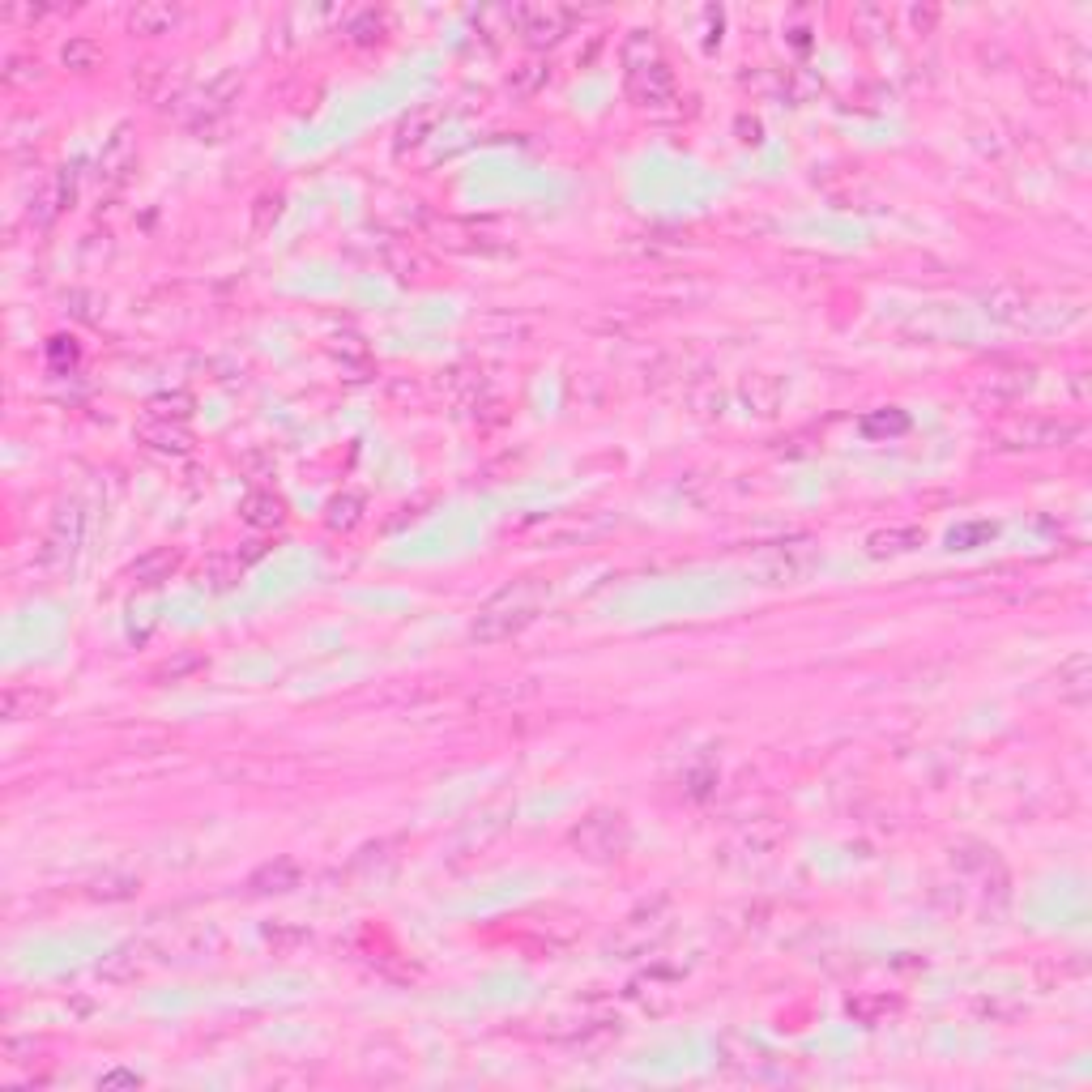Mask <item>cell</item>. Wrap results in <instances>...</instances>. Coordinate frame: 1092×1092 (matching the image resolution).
<instances>
[{"label":"cell","instance_id":"obj_8","mask_svg":"<svg viewBox=\"0 0 1092 1092\" xmlns=\"http://www.w3.org/2000/svg\"><path fill=\"white\" fill-rule=\"evenodd\" d=\"M294 883H299V866L290 862V858H278V862H265L256 875L248 879L252 892H290Z\"/></svg>","mask_w":1092,"mask_h":1092},{"label":"cell","instance_id":"obj_3","mask_svg":"<svg viewBox=\"0 0 1092 1092\" xmlns=\"http://www.w3.org/2000/svg\"><path fill=\"white\" fill-rule=\"evenodd\" d=\"M572 845L581 854L598 858V862H606V858H619L628 850V824H623L619 811H594L572 832Z\"/></svg>","mask_w":1092,"mask_h":1092},{"label":"cell","instance_id":"obj_22","mask_svg":"<svg viewBox=\"0 0 1092 1092\" xmlns=\"http://www.w3.org/2000/svg\"><path fill=\"white\" fill-rule=\"evenodd\" d=\"M103 1084H137V1075H125V1071H116V1075H107Z\"/></svg>","mask_w":1092,"mask_h":1092},{"label":"cell","instance_id":"obj_18","mask_svg":"<svg viewBox=\"0 0 1092 1092\" xmlns=\"http://www.w3.org/2000/svg\"><path fill=\"white\" fill-rule=\"evenodd\" d=\"M278 214H282V196H261V201H256V235L269 231V218H278Z\"/></svg>","mask_w":1092,"mask_h":1092},{"label":"cell","instance_id":"obj_15","mask_svg":"<svg viewBox=\"0 0 1092 1092\" xmlns=\"http://www.w3.org/2000/svg\"><path fill=\"white\" fill-rule=\"evenodd\" d=\"M65 65L78 69V73H90V69L98 65V47H94L90 39H69V47H65Z\"/></svg>","mask_w":1092,"mask_h":1092},{"label":"cell","instance_id":"obj_12","mask_svg":"<svg viewBox=\"0 0 1092 1092\" xmlns=\"http://www.w3.org/2000/svg\"><path fill=\"white\" fill-rule=\"evenodd\" d=\"M141 440L158 452H188V436L180 432V427H171L167 419H150L141 427Z\"/></svg>","mask_w":1092,"mask_h":1092},{"label":"cell","instance_id":"obj_1","mask_svg":"<svg viewBox=\"0 0 1092 1092\" xmlns=\"http://www.w3.org/2000/svg\"><path fill=\"white\" fill-rule=\"evenodd\" d=\"M543 602H546V585L534 581V576H525V581L499 589V594L491 598L483 610H478L470 636H474L478 645L508 641V636H517V632L530 628V623L538 619V610H543Z\"/></svg>","mask_w":1092,"mask_h":1092},{"label":"cell","instance_id":"obj_13","mask_svg":"<svg viewBox=\"0 0 1092 1092\" xmlns=\"http://www.w3.org/2000/svg\"><path fill=\"white\" fill-rule=\"evenodd\" d=\"M922 543L917 530H883V534H870V555H901V550H913Z\"/></svg>","mask_w":1092,"mask_h":1092},{"label":"cell","instance_id":"obj_17","mask_svg":"<svg viewBox=\"0 0 1092 1092\" xmlns=\"http://www.w3.org/2000/svg\"><path fill=\"white\" fill-rule=\"evenodd\" d=\"M350 34H354V43H372V39H380V18L372 14V9H367L363 18H354Z\"/></svg>","mask_w":1092,"mask_h":1092},{"label":"cell","instance_id":"obj_2","mask_svg":"<svg viewBox=\"0 0 1092 1092\" xmlns=\"http://www.w3.org/2000/svg\"><path fill=\"white\" fill-rule=\"evenodd\" d=\"M623 69H628V94L636 107H666L674 98V78L645 30H636L623 43Z\"/></svg>","mask_w":1092,"mask_h":1092},{"label":"cell","instance_id":"obj_7","mask_svg":"<svg viewBox=\"0 0 1092 1092\" xmlns=\"http://www.w3.org/2000/svg\"><path fill=\"white\" fill-rule=\"evenodd\" d=\"M180 568V555L171 546H158V550H150V555H141L137 563H132V581L137 585H163V581H171V572Z\"/></svg>","mask_w":1092,"mask_h":1092},{"label":"cell","instance_id":"obj_5","mask_svg":"<svg viewBox=\"0 0 1092 1092\" xmlns=\"http://www.w3.org/2000/svg\"><path fill=\"white\" fill-rule=\"evenodd\" d=\"M1079 432H1084L1079 423L1033 419V423H1024L1020 432H1015V440H1020L1024 448H1054V444H1071V440H1079Z\"/></svg>","mask_w":1092,"mask_h":1092},{"label":"cell","instance_id":"obj_16","mask_svg":"<svg viewBox=\"0 0 1092 1092\" xmlns=\"http://www.w3.org/2000/svg\"><path fill=\"white\" fill-rule=\"evenodd\" d=\"M359 508H363V499H359V495L338 499L334 512H329V525H334V530H350V525L359 521Z\"/></svg>","mask_w":1092,"mask_h":1092},{"label":"cell","instance_id":"obj_10","mask_svg":"<svg viewBox=\"0 0 1092 1092\" xmlns=\"http://www.w3.org/2000/svg\"><path fill=\"white\" fill-rule=\"evenodd\" d=\"M69 201H73V188H69V183H65V180H47L43 192L34 196V205H30V218H34L39 227H47L60 210H65Z\"/></svg>","mask_w":1092,"mask_h":1092},{"label":"cell","instance_id":"obj_9","mask_svg":"<svg viewBox=\"0 0 1092 1092\" xmlns=\"http://www.w3.org/2000/svg\"><path fill=\"white\" fill-rule=\"evenodd\" d=\"M243 521L256 525V530H274V525H282V499L269 495V491H252V495H243Z\"/></svg>","mask_w":1092,"mask_h":1092},{"label":"cell","instance_id":"obj_4","mask_svg":"<svg viewBox=\"0 0 1092 1092\" xmlns=\"http://www.w3.org/2000/svg\"><path fill=\"white\" fill-rule=\"evenodd\" d=\"M572 9H559V5H530V9H517V22H521V34L530 39L534 47H546V43H559L563 34L572 26Z\"/></svg>","mask_w":1092,"mask_h":1092},{"label":"cell","instance_id":"obj_20","mask_svg":"<svg viewBox=\"0 0 1092 1092\" xmlns=\"http://www.w3.org/2000/svg\"><path fill=\"white\" fill-rule=\"evenodd\" d=\"M5 81H9V85H22V81H34V69L26 65V60H9V69H5Z\"/></svg>","mask_w":1092,"mask_h":1092},{"label":"cell","instance_id":"obj_19","mask_svg":"<svg viewBox=\"0 0 1092 1092\" xmlns=\"http://www.w3.org/2000/svg\"><path fill=\"white\" fill-rule=\"evenodd\" d=\"M990 534H995V525H964V530H952V546L968 550L973 538H990Z\"/></svg>","mask_w":1092,"mask_h":1092},{"label":"cell","instance_id":"obj_6","mask_svg":"<svg viewBox=\"0 0 1092 1092\" xmlns=\"http://www.w3.org/2000/svg\"><path fill=\"white\" fill-rule=\"evenodd\" d=\"M132 167H137V141L129 129H116V137L103 145V180L125 183Z\"/></svg>","mask_w":1092,"mask_h":1092},{"label":"cell","instance_id":"obj_14","mask_svg":"<svg viewBox=\"0 0 1092 1092\" xmlns=\"http://www.w3.org/2000/svg\"><path fill=\"white\" fill-rule=\"evenodd\" d=\"M1059 692H1066L1071 701H1084L1088 692V657H1071L1059 674Z\"/></svg>","mask_w":1092,"mask_h":1092},{"label":"cell","instance_id":"obj_21","mask_svg":"<svg viewBox=\"0 0 1092 1092\" xmlns=\"http://www.w3.org/2000/svg\"><path fill=\"white\" fill-rule=\"evenodd\" d=\"M862 427H866V432H870V436H875V432H879V427H888V432H905V414H897V419H866Z\"/></svg>","mask_w":1092,"mask_h":1092},{"label":"cell","instance_id":"obj_11","mask_svg":"<svg viewBox=\"0 0 1092 1092\" xmlns=\"http://www.w3.org/2000/svg\"><path fill=\"white\" fill-rule=\"evenodd\" d=\"M176 22H180V9H171V5H137L129 26L137 34H163L167 26H176Z\"/></svg>","mask_w":1092,"mask_h":1092}]
</instances>
